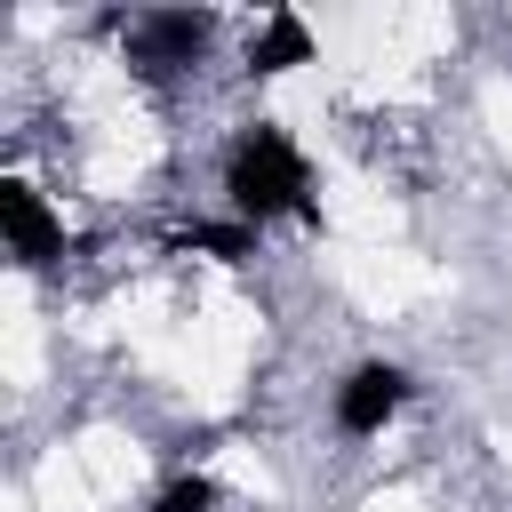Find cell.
<instances>
[{
	"mask_svg": "<svg viewBox=\"0 0 512 512\" xmlns=\"http://www.w3.org/2000/svg\"><path fill=\"white\" fill-rule=\"evenodd\" d=\"M304 48H312V32H304L296 16H272L264 40L248 48V72H288V64H304Z\"/></svg>",
	"mask_w": 512,
	"mask_h": 512,
	"instance_id": "5",
	"label": "cell"
},
{
	"mask_svg": "<svg viewBox=\"0 0 512 512\" xmlns=\"http://www.w3.org/2000/svg\"><path fill=\"white\" fill-rule=\"evenodd\" d=\"M0 232H8V248H16L24 264H48V256L64 248L56 216H48V208H40V192H32V184H16V176L0 184Z\"/></svg>",
	"mask_w": 512,
	"mask_h": 512,
	"instance_id": "3",
	"label": "cell"
},
{
	"mask_svg": "<svg viewBox=\"0 0 512 512\" xmlns=\"http://www.w3.org/2000/svg\"><path fill=\"white\" fill-rule=\"evenodd\" d=\"M224 192L240 216H280V208H304V152L280 136V128H248L232 144V168H224Z\"/></svg>",
	"mask_w": 512,
	"mask_h": 512,
	"instance_id": "1",
	"label": "cell"
},
{
	"mask_svg": "<svg viewBox=\"0 0 512 512\" xmlns=\"http://www.w3.org/2000/svg\"><path fill=\"white\" fill-rule=\"evenodd\" d=\"M208 504H216V488H208V480L192 472V480H176V488H160V504H152V512H208Z\"/></svg>",
	"mask_w": 512,
	"mask_h": 512,
	"instance_id": "6",
	"label": "cell"
},
{
	"mask_svg": "<svg viewBox=\"0 0 512 512\" xmlns=\"http://www.w3.org/2000/svg\"><path fill=\"white\" fill-rule=\"evenodd\" d=\"M200 40H208V16H192V8H168V16H136V32H128V56H136L144 72H176V64H192V56H200Z\"/></svg>",
	"mask_w": 512,
	"mask_h": 512,
	"instance_id": "2",
	"label": "cell"
},
{
	"mask_svg": "<svg viewBox=\"0 0 512 512\" xmlns=\"http://www.w3.org/2000/svg\"><path fill=\"white\" fill-rule=\"evenodd\" d=\"M400 400H408V376L376 360V368H360V376L336 392V424H344V432H384V416H392Z\"/></svg>",
	"mask_w": 512,
	"mask_h": 512,
	"instance_id": "4",
	"label": "cell"
},
{
	"mask_svg": "<svg viewBox=\"0 0 512 512\" xmlns=\"http://www.w3.org/2000/svg\"><path fill=\"white\" fill-rule=\"evenodd\" d=\"M192 240H200V248H216V256H248V232H216V224H200Z\"/></svg>",
	"mask_w": 512,
	"mask_h": 512,
	"instance_id": "7",
	"label": "cell"
}]
</instances>
